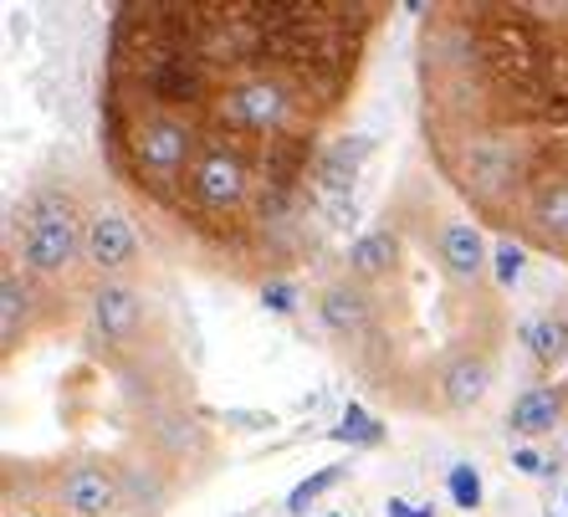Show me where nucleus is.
Returning <instances> with one entry per match:
<instances>
[{
  "instance_id": "nucleus-1",
  "label": "nucleus",
  "mask_w": 568,
  "mask_h": 517,
  "mask_svg": "<svg viewBox=\"0 0 568 517\" xmlns=\"http://www.w3.org/2000/svg\"><path fill=\"white\" fill-rule=\"evenodd\" d=\"M78 252H88V231H82L78 211L57 190H37L21 205V262L37 277H57L78 262Z\"/></svg>"
},
{
  "instance_id": "nucleus-2",
  "label": "nucleus",
  "mask_w": 568,
  "mask_h": 517,
  "mask_svg": "<svg viewBox=\"0 0 568 517\" xmlns=\"http://www.w3.org/2000/svg\"><path fill=\"white\" fill-rule=\"evenodd\" d=\"M374 139L364 133H344V139H333L313 164V180H317V200L323 195H354V180H358V164L369 160Z\"/></svg>"
},
{
  "instance_id": "nucleus-3",
  "label": "nucleus",
  "mask_w": 568,
  "mask_h": 517,
  "mask_svg": "<svg viewBox=\"0 0 568 517\" xmlns=\"http://www.w3.org/2000/svg\"><path fill=\"white\" fill-rule=\"evenodd\" d=\"M133 256H139V236H133V226L119 211L88 215V262L98 272H123Z\"/></svg>"
},
{
  "instance_id": "nucleus-4",
  "label": "nucleus",
  "mask_w": 568,
  "mask_h": 517,
  "mask_svg": "<svg viewBox=\"0 0 568 517\" xmlns=\"http://www.w3.org/2000/svg\"><path fill=\"white\" fill-rule=\"evenodd\" d=\"M62 503L78 517H98L119 503V481H113V472H103V466H72L62 477Z\"/></svg>"
},
{
  "instance_id": "nucleus-5",
  "label": "nucleus",
  "mask_w": 568,
  "mask_h": 517,
  "mask_svg": "<svg viewBox=\"0 0 568 517\" xmlns=\"http://www.w3.org/2000/svg\"><path fill=\"white\" fill-rule=\"evenodd\" d=\"M487 379H491L487 358L481 354H456L446 369H440V405H446V410H471L476 399L487 395Z\"/></svg>"
},
{
  "instance_id": "nucleus-6",
  "label": "nucleus",
  "mask_w": 568,
  "mask_h": 517,
  "mask_svg": "<svg viewBox=\"0 0 568 517\" xmlns=\"http://www.w3.org/2000/svg\"><path fill=\"white\" fill-rule=\"evenodd\" d=\"M317 318H323L328 333H338V338H358V333L369 328V297L354 282H333L323 292V303H317Z\"/></svg>"
},
{
  "instance_id": "nucleus-7",
  "label": "nucleus",
  "mask_w": 568,
  "mask_h": 517,
  "mask_svg": "<svg viewBox=\"0 0 568 517\" xmlns=\"http://www.w3.org/2000/svg\"><path fill=\"white\" fill-rule=\"evenodd\" d=\"M440 262L456 282H476L481 277V262H487V246H481V231L471 221H446L440 226Z\"/></svg>"
},
{
  "instance_id": "nucleus-8",
  "label": "nucleus",
  "mask_w": 568,
  "mask_h": 517,
  "mask_svg": "<svg viewBox=\"0 0 568 517\" xmlns=\"http://www.w3.org/2000/svg\"><path fill=\"white\" fill-rule=\"evenodd\" d=\"M558 415H564V389L558 385H528L513 399L507 425H513L517 436H542V430H554L558 425Z\"/></svg>"
},
{
  "instance_id": "nucleus-9",
  "label": "nucleus",
  "mask_w": 568,
  "mask_h": 517,
  "mask_svg": "<svg viewBox=\"0 0 568 517\" xmlns=\"http://www.w3.org/2000/svg\"><path fill=\"white\" fill-rule=\"evenodd\" d=\"M93 318H98V333L103 338H129L144 318V303H139V292L123 287V282H103L93 297Z\"/></svg>"
},
{
  "instance_id": "nucleus-10",
  "label": "nucleus",
  "mask_w": 568,
  "mask_h": 517,
  "mask_svg": "<svg viewBox=\"0 0 568 517\" xmlns=\"http://www.w3.org/2000/svg\"><path fill=\"white\" fill-rule=\"evenodd\" d=\"M523 344H528V354L538 358V364H558V358H568V313L532 318L528 328H523Z\"/></svg>"
},
{
  "instance_id": "nucleus-11",
  "label": "nucleus",
  "mask_w": 568,
  "mask_h": 517,
  "mask_svg": "<svg viewBox=\"0 0 568 517\" xmlns=\"http://www.w3.org/2000/svg\"><path fill=\"white\" fill-rule=\"evenodd\" d=\"M395 256H399V241L389 231H374V236H358L348 246V272L354 277H379V272H389Z\"/></svg>"
},
{
  "instance_id": "nucleus-12",
  "label": "nucleus",
  "mask_w": 568,
  "mask_h": 517,
  "mask_svg": "<svg viewBox=\"0 0 568 517\" xmlns=\"http://www.w3.org/2000/svg\"><path fill=\"white\" fill-rule=\"evenodd\" d=\"M21 323H27V287L16 277V266L0 272V333H6V354L21 344Z\"/></svg>"
},
{
  "instance_id": "nucleus-13",
  "label": "nucleus",
  "mask_w": 568,
  "mask_h": 517,
  "mask_svg": "<svg viewBox=\"0 0 568 517\" xmlns=\"http://www.w3.org/2000/svg\"><path fill=\"white\" fill-rule=\"evenodd\" d=\"M348 477V466H323V472H313V477L307 481H297V487H292V497H287V513L292 517H303L307 507L317 503V497H323V491H333L338 487V481Z\"/></svg>"
},
{
  "instance_id": "nucleus-14",
  "label": "nucleus",
  "mask_w": 568,
  "mask_h": 517,
  "mask_svg": "<svg viewBox=\"0 0 568 517\" xmlns=\"http://www.w3.org/2000/svg\"><path fill=\"white\" fill-rule=\"evenodd\" d=\"M328 436H333V440H354V446H379V440H384V425L374 420V415H364L358 405H348V410H344V425H333Z\"/></svg>"
},
{
  "instance_id": "nucleus-15",
  "label": "nucleus",
  "mask_w": 568,
  "mask_h": 517,
  "mask_svg": "<svg viewBox=\"0 0 568 517\" xmlns=\"http://www.w3.org/2000/svg\"><path fill=\"white\" fill-rule=\"evenodd\" d=\"M446 491H450V503L456 507L476 513V507H481V472H476L471 462H456L450 466V477H446Z\"/></svg>"
},
{
  "instance_id": "nucleus-16",
  "label": "nucleus",
  "mask_w": 568,
  "mask_h": 517,
  "mask_svg": "<svg viewBox=\"0 0 568 517\" xmlns=\"http://www.w3.org/2000/svg\"><path fill=\"white\" fill-rule=\"evenodd\" d=\"M491 262H497V282H503V287H513V282L523 277V246H513V241H503Z\"/></svg>"
},
{
  "instance_id": "nucleus-17",
  "label": "nucleus",
  "mask_w": 568,
  "mask_h": 517,
  "mask_svg": "<svg viewBox=\"0 0 568 517\" xmlns=\"http://www.w3.org/2000/svg\"><path fill=\"white\" fill-rule=\"evenodd\" d=\"M317 205H323V215H328V226H354V221H358L354 195H323Z\"/></svg>"
},
{
  "instance_id": "nucleus-18",
  "label": "nucleus",
  "mask_w": 568,
  "mask_h": 517,
  "mask_svg": "<svg viewBox=\"0 0 568 517\" xmlns=\"http://www.w3.org/2000/svg\"><path fill=\"white\" fill-rule=\"evenodd\" d=\"M262 303L272 307V313H292V307H297V287H292V282H266Z\"/></svg>"
},
{
  "instance_id": "nucleus-19",
  "label": "nucleus",
  "mask_w": 568,
  "mask_h": 517,
  "mask_svg": "<svg viewBox=\"0 0 568 517\" xmlns=\"http://www.w3.org/2000/svg\"><path fill=\"white\" fill-rule=\"evenodd\" d=\"M513 472H523V477H548V462H542L532 446H517V452H513Z\"/></svg>"
},
{
  "instance_id": "nucleus-20",
  "label": "nucleus",
  "mask_w": 568,
  "mask_h": 517,
  "mask_svg": "<svg viewBox=\"0 0 568 517\" xmlns=\"http://www.w3.org/2000/svg\"><path fill=\"white\" fill-rule=\"evenodd\" d=\"M384 513L389 517H436V507H415V503H405V497H389Z\"/></svg>"
},
{
  "instance_id": "nucleus-21",
  "label": "nucleus",
  "mask_w": 568,
  "mask_h": 517,
  "mask_svg": "<svg viewBox=\"0 0 568 517\" xmlns=\"http://www.w3.org/2000/svg\"><path fill=\"white\" fill-rule=\"evenodd\" d=\"M564 503H568V497H564Z\"/></svg>"
},
{
  "instance_id": "nucleus-22",
  "label": "nucleus",
  "mask_w": 568,
  "mask_h": 517,
  "mask_svg": "<svg viewBox=\"0 0 568 517\" xmlns=\"http://www.w3.org/2000/svg\"><path fill=\"white\" fill-rule=\"evenodd\" d=\"M548 517H554V513H548Z\"/></svg>"
},
{
  "instance_id": "nucleus-23",
  "label": "nucleus",
  "mask_w": 568,
  "mask_h": 517,
  "mask_svg": "<svg viewBox=\"0 0 568 517\" xmlns=\"http://www.w3.org/2000/svg\"><path fill=\"white\" fill-rule=\"evenodd\" d=\"M333 517H338V513H333Z\"/></svg>"
}]
</instances>
